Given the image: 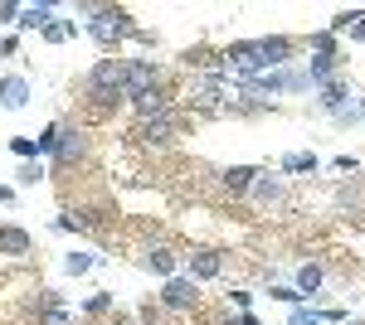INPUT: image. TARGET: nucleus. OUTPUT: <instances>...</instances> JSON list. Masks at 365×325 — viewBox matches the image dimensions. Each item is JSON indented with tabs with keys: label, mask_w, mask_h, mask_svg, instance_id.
<instances>
[{
	"label": "nucleus",
	"mask_w": 365,
	"mask_h": 325,
	"mask_svg": "<svg viewBox=\"0 0 365 325\" xmlns=\"http://www.w3.org/2000/svg\"><path fill=\"white\" fill-rule=\"evenodd\" d=\"M44 39H49V44H63V39H73V25H49Z\"/></svg>",
	"instance_id": "23"
},
{
	"label": "nucleus",
	"mask_w": 365,
	"mask_h": 325,
	"mask_svg": "<svg viewBox=\"0 0 365 325\" xmlns=\"http://www.w3.org/2000/svg\"><path fill=\"white\" fill-rule=\"evenodd\" d=\"M15 25H20V29H39V34H44V29L54 25V5H20V20H15Z\"/></svg>",
	"instance_id": "8"
},
{
	"label": "nucleus",
	"mask_w": 365,
	"mask_h": 325,
	"mask_svg": "<svg viewBox=\"0 0 365 325\" xmlns=\"http://www.w3.org/2000/svg\"><path fill=\"white\" fill-rule=\"evenodd\" d=\"M137 136L146 141V146H166L170 136H175V122H170V112H161V117H141Z\"/></svg>",
	"instance_id": "7"
},
{
	"label": "nucleus",
	"mask_w": 365,
	"mask_h": 325,
	"mask_svg": "<svg viewBox=\"0 0 365 325\" xmlns=\"http://www.w3.org/2000/svg\"><path fill=\"white\" fill-rule=\"evenodd\" d=\"M317 102H322V107L331 112V117H341V112H346V82H327Z\"/></svg>",
	"instance_id": "13"
},
{
	"label": "nucleus",
	"mask_w": 365,
	"mask_h": 325,
	"mask_svg": "<svg viewBox=\"0 0 365 325\" xmlns=\"http://www.w3.org/2000/svg\"><path fill=\"white\" fill-rule=\"evenodd\" d=\"M282 170H287V175H297V170H317V156H312V151H292V156H282Z\"/></svg>",
	"instance_id": "16"
},
{
	"label": "nucleus",
	"mask_w": 365,
	"mask_h": 325,
	"mask_svg": "<svg viewBox=\"0 0 365 325\" xmlns=\"http://www.w3.org/2000/svg\"><path fill=\"white\" fill-rule=\"evenodd\" d=\"M78 156H83V132H68V127H58L54 161H78Z\"/></svg>",
	"instance_id": "10"
},
{
	"label": "nucleus",
	"mask_w": 365,
	"mask_h": 325,
	"mask_svg": "<svg viewBox=\"0 0 365 325\" xmlns=\"http://www.w3.org/2000/svg\"><path fill=\"white\" fill-rule=\"evenodd\" d=\"M351 20H356V10H341V15H331V29H327V34H346V29H351Z\"/></svg>",
	"instance_id": "22"
},
{
	"label": "nucleus",
	"mask_w": 365,
	"mask_h": 325,
	"mask_svg": "<svg viewBox=\"0 0 365 325\" xmlns=\"http://www.w3.org/2000/svg\"><path fill=\"white\" fill-rule=\"evenodd\" d=\"M15 180H20L25 190H29V185H39V180H44V165H39V161H25L20 170H15Z\"/></svg>",
	"instance_id": "17"
},
{
	"label": "nucleus",
	"mask_w": 365,
	"mask_h": 325,
	"mask_svg": "<svg viewBox=\"0 0 365 325\" xmlns=\"http://www.w3.org/2000/svg\"><path fill=\"white\" fill-rule=\"evenodd\" d=\"M253 180H258L253 165H229V170H225V190H234V194H249Z\"/></svg>",
	"instance_id": "11"
},
{
	"label": "nucleus",
	"mask_w": 365,
	"mask_h": 325,
	"mask_svg": "<svg viewBox=\"0 0 365 325\" xmlns=\"http://www.w3.org/2000/svg\"><path fill=\"white\" fill-rule=\"evenodd\" d=\"M88 34H93L103 49H113L117 39H127V34H137V29H132V15H127V10H93Z\"/></svg>",
	"instance_id": "2"
},
{
	"label": "nucleus",
	"mask_w": 365,
	"mask_h": 325,
	"mask_svg": "<svg viewBox=\"0 0 365 325\" xmlns=\"http://www.w3.org/2000/svg\"><path fill=\"white\" fill-rule=\"evenodd\" d=\"M156 63L151 58H132V63H122V97H146V92H156Z\"/></svg>",
	"instance_id": "4"
},
{
	"label": "nucleus",
	"mask_w": 365,
	"mask_h": 325,
	"mask_svg": "<svg viewBox=\"0 0 365 325\" xmlns=\"http://www.w3.org/2000/svg\"><path fill=\"white\" fill-rule=\"evenodd\" d=\"M146 267L161 272V277H175V257H170L166 247H151V252H146Z\"/></svg>",
	"instance_id": "15"
},
{
	"label": "nucleus",
	"mask_w": 365,
	"mask_h": 325,
	"mask_svg": "<svg viewBox=\"0 0 365 325\" xmlns=\"http://www.w3.org/2000/svg\"><path fill=\"white\" fill-rule=\"evenodd\" d=\"M93 262H98L93 252H68V257H63V267H68V272H88Z\"/></svg>",
	"instance_id": "20"
},
{
	"label": "nucleus",
	"mask_w": 365,
	"mask_h": 325,
	"mask_svg": "<svg viewBox=\"0 0 365 325\" xmlns=\"http://www.w3.org/2000/svg\"><path fill=\"white\" fill-rule=\"evenodd\" d=\"M190 282H215L220 272H225V257L215 252V247H200V252H190Z\"/></svg>",
	"instance_id": "6"
},
{
	"label": "nucleus",
	"mask_w": 365,
	"mask_h": 325,
	"mask_svg": "<svg viewBox=\"0 0 365 325\" xmlns=\"http://www.w3.org/2000/svg\"><path fill=\"white\" fill-rule=\"evenodd\" d=\"M273 297L287 301V306H297V301H302V292H297V287H273Z\"/></svg>",
	"instance_id": "26"
},
{
	"label": "nucleus",
	"mask_w": 365,
	"mask_h": 325,
	"mask_svg": "<svg viewBox=\"0 0 365 325\" xmlns=\"http://www.w3.org/2000/svg\"><path fill=\"white\" fill-rule=\"evenodd\" d=\"M10 151H15L20 161H34V156H39V141H34V136H15V141H10Z\"/></svg>",
	"instance_id": "18"
},
{
	"label": "nucleus",
	"mask_w": 365,
	"mask_h": 325,
	"mask_svg": "<svg viewBox=\"0 0 365 325\" xmlns=\"http://www.w3.org/2000/svg\"><path fill=\"white\" fill-rule=\"evenodd\" d=\"M25 102H29V82L25 78H0V107L20 112Z\"/></svg>",
	"instance_id": "9"
},
{
	"label": "nucleus",
	"mask_w": 365,
	"mask_h": 325,
	"mask_svg": "<svg viewBox=\"0 0 365 325\" xmlns=\"http://www.w3.org/2000/svg\"><path fill=\"white\" fill-rule=\"evenodd\" d=\"M44 306H49V316H44V325H68V311L58 306V297H54V292L44 297Z\"/></svg>",
	"instance_id": "19"
},
{
	"label": "nucleus",
	"mask_w": 365,
	"mask_h": 325,
	"mask_svg": "<svg viewBox=\"0 0 365 325\" xmlns=\"http://www.w3.org/2000/svg\"><path fill=\"white\" fill-rule=\"evenodd\" d=\"M225 325H258V321H253L249 311H244V316H234V321H225Z\"/></svg>",
	"instance_id": "29"
},
{
	"label": "nucleus",
	"mask_w": 365,
	"mask_h": 325,
	"mask_svg": "<svg viewBox=\"0 0 365 325\" xmlns=\"http://www.w3.org/2000/svg\"><path fill=\"white\" fill-rule=\"evenodd\" d=\"M292 325H322V316H317V311H302V306H297V311H292Z\"/></svg>",
	"instance_id": "27"
},
{
	"label": "nucleus",
	"mask_w": 365,
	"mask_h": 325,
	"mask_svg": "<svg viewBox=\"0 0 365 325\" xmlns=\"http://www.w3.org/2000/svg\"><path fill=\"white\" fill-rule=\"evenodd\" d=\"M0 252L25 257V252H29V233H25V228H0Z\"/></svg>",
	"instance_id": "12"
},
{
	"label": "nucleus",
	"mask_w": 365,
	"mask_h": 325,
	"mask_svg": "<svg viewBox=\"0 0 365 325\" xmlns=\"http://www.w3.org/2000/svg\"><path fill=\"white\" fill-rule=\"evenodd\" d=\"M54 146H58V127H44L39 132V156H54Z\"/></svg>",
	"instance_id": "21"
},
{
	"label": "nucleus",
	"mask_w": 365,
	"mask_h": 325,
	"mask_svg": "<svg viewBox=\"0 0 365 325\" xmlns=\"http://www.w3.org/2000/svg\"><path fill=\"white\" fill-rule=\"evenodd\" d=\"M356 44H365V10H356V20H351V29H346Z\"/></svg>",
	"instance_id": "24"
},
{
	"label": "nucleus",
	"mask_w": 365,
	"mask_h": 325,
	"mask_svg": "<svg viewBox=\"0 0 365 325\" xmlns=\"http://www.w3.org/2000/svg\"><path fill=\"white\" fill-rule=\"evenodd\" d=\"M287 54H292V44H287L282 34H273V39H249V44H234V49H229V68L244 82V78H253V73H263V68L287 63Z\"/></svg>",
	"instance_id": "1"
},
{
	"label": "nucleus",
	"mask_w": 365,
	"mask_h": 325,
	"mask_svg": "<svg viewBox=\"0 0 365 325\" xmlns=\"http://www.w3.org/2000/svg\"><path fill=\"white\" fill-rule=\"evenodd\" d=\"M88 92H93L98 107H113L117 97H122V63H117V58H103V63L88 73Z\"/></svg>",
	"instance_id": "3"
},
{
	"label": "nucleus",
	"mask_w": 365,
	"mask_h": 325,
	"mask_svg": "<svg viewBox=\"0 0 365 325\" xmlns=\"http://www.w3.org/2000/svg\"><path fill=\"white\" fill-rule=\"evenodd\" d=\"M10 199H15V190H5V185H0V204H10Z\"/></svg>",
	"instance_id": "30"
},
{
	"label": "nucleus",
	"mask_w": 365,
	"mask_h": 325,
	"mask_svg": "<svg viewBox=\"0 0 365 325\" xmlns=\"http://www.w3.org/2000/svg\"><path fill=\"white\" fill-rule=\"evenodd\" d=\"M161 301H166L170 311H190L200 301V292H195V282L190 277H166V292H161Z\"/></svg>",
	"instance_id": "5"
},
{
	"label": "nucleus",
	"mask_w": 365,
	"mask_h": 325,
	"mask_svg": "<svg viewBox=\"0 0 365 325\" xmlns=\"http://www.w3.org/2000/svg\"><path fill=\"white\" fill-rule=\"evenodd\" d=\"M312 44H317V54H336V39H331V34H317Z\"/></svg>",
	"instance_id": "28"
},
{
	"label": "nucleus",
	"mask_w": 365,
	"mask_h": 325,
	"mask_svg": "<svg viewBox=\"0 0 365 325\" xmlns=\"http://www.w3.org/2000/svg\"><path fill=\"white\" fill-rule=\"evenodd\" d=\"M15 20H20V5L5 0V5H0V25H15Z\"/></svg>",
	"instance_id": "25"
},
{
	"label": "nucleus",
	"mask_w": 365,
	"mask_h": 325,
	"mask_svg": "<svg viewBox=\"0 0 365 325\" xmlns=\"http://www.w3.org/2000/svg\"><path fill=\"white\" fill-rule=\"evenodd\" d=\"M317 287H322V267H317V262H302V267H297V292L312 297Z\"/></svg>",
	"instance_id": "14"
}]
</instances>
